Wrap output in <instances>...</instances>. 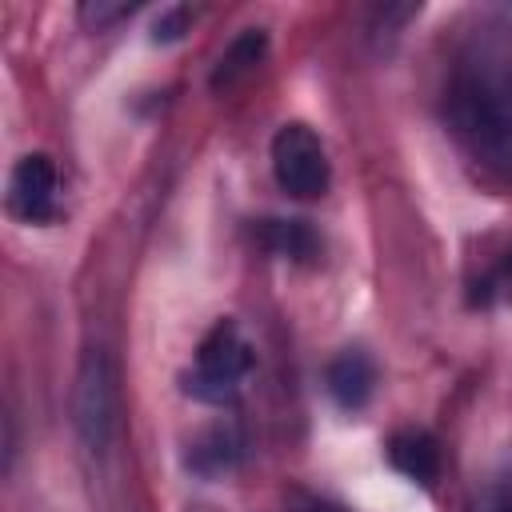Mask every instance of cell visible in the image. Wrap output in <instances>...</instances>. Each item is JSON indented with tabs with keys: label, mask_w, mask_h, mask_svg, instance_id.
Here are the masks:
<instances>
[{
	"label": "cell",
	"mask_w": 512,
	"mask_h": 512,
	"mask_svg": "<svg viewBox=\"0 0 512 512\" xmlns=\"http://www.w3.org/2000/svg\"><path fill=\"white\" fill-rule=\"evenodd\" d=\"M72 412H76V428H80L84 444L92 452H104L108 436H112V424H116V388H112V368H108L100 348H92L80 364Z\"/></svg>",
	"instance_id": "obj_4"
},
{
	"label": "cell",
	"mask_w": 512,
	"mask_h": 512,
	"mask_svg": "<svg viewBox=\"0 0 512 512\" xmlns=\"http://www.w3.org/2000/svg\"><path fill=\"white\" fill-rule=\"evenodd\" d=\"M260 244L272 248L276 256L292 260V264H308L320 252V240L304 220H264L260 224Z\"/></svg>",
	"instance_id": "obj_9"
},
{
	"label": "cell",
	"mask_w": 512,
	"mask_h": 512,
	"mask_svg": "<svg viewBox=\"0 0 512 512\" xmlns=\"http://www.w3.org/2000/svg\"><path fill=\"white\" fill-rule=\"evenodd\" d=\"M452 116L480 156L512 168V80L504 72L472 68L460 76Z\"/></svg>",
	"instance_id": "obj_1"
},
{
	"label": "cell",
	"mask_w": 512,
	"mask_h": 512,
	"mask_svg": "<svg viewBox=\"0 0 512 512\" xmlns=\"http://www.w3.org/2000/svg\"><path fill=\"white\" fill-rule=\"evenodd\" d=\"M264 48H268V32L264 28H244L224 52H220V60H216V68H212V88L220 92V88H232V84H240L248 72H256V64L264 60Z\"/></svg>",
	"instance_id": "obj_8"
},
{
	"label": "cell",
	"mask_w": 512,
	"mask_h": 512,
	"mask_svg": "<svg viewBox=\"0 0 512 512\" xmlns=\"http://www.w3.org/2000/svg\"><path fill=\"white\" fill-rule=\"evenodd\" d=\"M188 20H192L188 8H164V12L156 16V24H152V40H156V44H172V40H180V36L188 32Z\"/></svg>",
	"instance_id": "obj_13"
},
{
	"label": "cell",
	"mask_w": 512,
	"mask_h": 512,
	"mask_svg": "<svg viewBox=\"0 0 512 512\" xmlns=\"http://www.w3.org/2000/svg\"><path fill=\"white\" fill-rule=\"evenodd\" d=\"M272 172L276 184L292 196V200H316L328 192V152L320 144V136L292 120L272 136Z\"/></svg>",
	"instance_id": "obj_3"
},
{
	"label": "cell",
	"mask_w": 512,
	"mask_h": 512,
	"mask_svg": "<svg viewBox=\"0 0 512 512\" xmlns=\"http://www.w3.org/2000/svg\"><path fill=\"white\" fill-rule=\"evenodd\" d=\"M388 460L396 472H404L420 488H432L440 476V448L424 428H400L388 440Z\"/></svg>",
	"instance_id": "obj_7"
},
{
	"label": "cell",
	"mask_w": 512,
	"mask_h": 512,
	"mask_svg": "<svg viewBox=\"0 0 512 512\" xmlns=\"http://www.w3.org/2000/svg\"><path fill=\"white\" fill-rule=\"evenodd\" d=\"M288 512H344V508H336L328 500H316V496H300V500L288 504Z\"/></svg>",
	"instance_id": "obj_14"
},
{
	"label": "cell",
	"mask_w": 512,
	"mask_h": 512,
	"mask_svg": "<svg viewBox=\"0 0 512 512\" xmlns=\"http://www.w3.org/2000/svg\"><path fill=\"white\" fill-rule=\"evenodd\" d=\"M472 512H512V464L500 468V472L476 492Z\"/></svg>",
	"instance_id": "obj_11"
},
{
	"label": "cell",
	"mask_w": 512,
	"mask_h": 512,
	"mask_svg": "<svg viewBox=\"0 0 512 512\" xmlns=\"http://www.w3.org/2000/svg\"><path fill=\"white\" fill-rule=\"evenodd\" d=\"M128 12H136V4H108V0H88V4H80V20L88 24V28H108L112 20H120V16H128Z\"/></svg>",
	"instance_id": "obj_12"
},
{
	"label": "cell",
	"mask_w": 512,
	"mask_h": 512,
	"mask_svg": "<svg viewBox=\"0 0 512 512\" xmlns=\"http://www.w3.org/2000/svg\"><path fill=\"white\" fill-rule=\"evenodd\" d=\"M8 212L24 224H44L56 216V164L44 152L16 160L8 176Z\"/></svg>",
	"instance_id": "obj_5"
},
{
	"label": "cell",
	"mask_w": 512,
	"mask_h": 512,
	"mask_svg": "<svg viewBox=\"0 0 512 512\" xmlns=\"http://www.w3.org/2000/svg\"><path fill=\"white\" fill-rule=\"evenodd\" d=\"M240 456V440L232 428H208L192 452H188V468H196L200 476H216L224 468H232V460Z\"/></svg>",
	"instance_id": "obj_10"
},
{
	"label": "cell",
	"mask_w": 512,
	"mask_h": 512,
	"mask_svg": "<svg viewBox=\"0 0 512 512\" xmlns=\"http://www.w3.org/2000/svg\"><path fill=\"white\" fill-rule=\"evenodd\" d=\"M504 284H508V292H512V252H508V260H504Z\"/></svg>",
	"instance_id": "obj_15"
},
{
	"label": "cell",
	"mask_w": 512,
	"mask_h": 512,
	"mask_svg": "<svg viewBox=\"0 0 512 512\" xmlns=\"http://www.w3.org/2000/svg\"><path fill=\"white\" fill-rule=\"evenodd\" d=\"M372 388H376V364H372V356L364 348H344L328 364V392H332V400L340 408H348V412L364 408Z\"/></svg>",
	"instance_id": "obj_6"
},
{
	"label": "cell",
	"mask_w": 512,
	"mask_h": 512,
	"mask_svg": "<svg viewBox=\"0 0 512 512\" xmlns=\"http://www.w3.org/2000/svg\"><path fill=\"white\" fill-rule=\"evenodd\" d=\"M252 368V344L244 340V332L232 324V320H220L196 348V364L192 372L180 376L184 392L204 400V404H228L244 376Z\"/></svg>",
	"instance_id": "obj_2"
}]
</instances>
